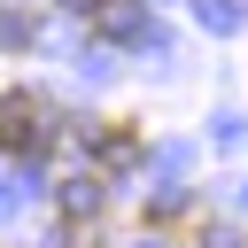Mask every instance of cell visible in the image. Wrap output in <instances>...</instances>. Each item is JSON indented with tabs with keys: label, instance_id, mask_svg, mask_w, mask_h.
<instances>
[{
	"label": "cell",
	"instance_id": "2",
	"mask_svg": "<svg viewBox=\"0 0 248 248\" xmlns=\"http://www.w3.org/2000/svg\"><path fill=\"white\" fill-rule=\"evenodd\" d=\"M101 39H140V0H93V16H85Z\"/></svg>",
	"mask_w": 248,
	"mask_h": 248
},
{
	"label": "cell",
	"instance_id": "5",
	"mask_svg": "<svg viewBox=\"0 0 248 248\" xmlns=\"http://www.w3.org/2000/svg\"><path fill=\"white\" fill-rule=\"evenodd\" d=\"M70 8H78V16H93V0H70Z\"/></svg>",
	"mask_w": 248,
	"mask_h": 248
},
{
	"label": "cell",
	"instance_id": "1",
	"mask_svg": "<svg viewBox=\"0 0 248 248\" xmlns=\"http://www.w3.org/2000/svg\"><path fill=\"white\" fill-rule=\"evenodd\" d=\"M0 147H8V155H39V147H46V108H39L31 93H8V101H0Z\"/></svg>",
	"mask_w": 248,
	"mask_h": 248
},
{
	"label": "cell",
	"instance_id": "3",
	"mask_svg": "<svg viewBox=\"0 0 248 248\" xmlns=\"http://www.w3.org/2000/svg\"><path fill=\"white\" fill-rule=\"evenodd\" d=\"M31 31H39L31 16H16V8H0V46H31Z\"/></svg>",
	"mask_w": 248,
	"mask_h": 248
},
{
	"label": "cell",
	"instance_id": "4",
	"mask_svg": "<svg viewBox=\"0 0 248 248\" xmlns=\"http://www.w3.org/2000/svg\"><path fill=\"white\" fill-rule=\"evenodd\" d=\"M101 155H108V163H132L140 140H132V132H101Z\"/></svg>",
	"mask_w": 248,
	"mask_h": 248
}]
</instances>
